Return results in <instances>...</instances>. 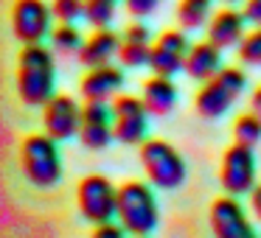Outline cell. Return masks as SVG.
Masks as SVG:
<instances>
[{
  "instance_id": "obj_1",
  "label": "cell",
  "mask_w": 261,
  "mask_h": 238,
  "mask_svg": "<svg viewBox=\"0 0 261 238\" xmlns=\"http://www.w3.org/2000/svg\"><path fill=\"white\" fill-rule=\"evenodd\" d=\"M57 65H54V53L48 45L34 42L25 45L17 62V93L23 104L29 107H45L57 93Z\"/></svg>"
},
{
  "instance_id": "obj_2",
  "label": "cell",
  "mask_w": 261,
  "mask_h": 238,
  "mask_svg": "<svg viewBox=\"0 0 261 238\" xmlns=\"http://www.w3.org/2000/svg\"><path fill=\"white\" fill-rule=\"evenodd\" d=\"M158 199L146 182L129 180L118 188V210L115 219L124 224V230L135 238H146L158 227Z\"/></svg>"
},
{
  "instance_id": "obj_3",
  "label": "cell",
  "mask_w": 261,
  "mask_h": 238,
  "mask_svg": "<svg viewBox=\"0 0 261 238\" xmlns=\"http://www.w3.org/2000/svg\"><path fill=\"white\" fill-rule=\"evenodd\" d=\"M59 140H54L48 132L42 135H29L20 146V163L23 174L31 185L51 188L62 176V157H59Z\"/></svg>"
},
{
  "instance_id": "obj_4",
  "label": "cell",
  "mask_w": 261,
  "mask_h": 238,
  "mask_svg": "<svg viewBox=\"0 0 261 238\" xmlns=\"http://www.w3.org/2000/svg\"><path fill=\"white\" fill-rule=\"evenodd\" d=\"M141 165L146 171V180L154 188H163V191L180 188L188 176V165L182 160V154L171 143L158 140V137L141 143Z\"/></svg>"
},
{
  "instance_id": "obj_5",
  "label": "cell",
  "mask_w": 261,
  "mask_h": 238,
  "mask_svg": "<svg viewBox=\"0 0 261 238\" xmlns=\"http://www.w3.org/2000/svg\"><path fill=\"white\" fill-rule=\"evenodd\" d=\"M76 202H79V213L90 224H104V221L115 219L118 188L101 174H87L79 182V188H76Z\"/></svg>"
},
{
  "instance_id": "obj_6",
  "label": "cell",
  "mask_w": 261,
  "mask_h": 238,
  "mask_svg": "<svg viewBox=\"0 0 261 238\" xmlns=\"http://www.w3.org/2000/svg\"><path fill=\"white\" fill-rule=\"evenodd\" d=\"M219 180L227 196H242L255 188V152L253 146L244 143H233L222 154V168Z\"/></svg>"
},
{
  "instance_id": "obj_7",
  "label": "cell",
  "mask_w": 261,
  "mask_h": 238,
  "mask_svg": "<svg viewBox=\"0 0 261 238\" xmlns=\"http://www.w3.org/2000/svg\"><path fill=\"white\" fill-rule=\"evenodd\" d=\"M54 9L45 0H17L12 9V31L23 45H34L51 37Z\"/></svg>"
},
{
  "instance_id": "obj_8",
  "label": "cell",
  "mask_w": 261,
  "mask_h": 238,
  "mask_svg": "<svg viewBox=\"0 0 261 238\" xmlns=\"http://www.w3.org/2000/svg\"><path fill=\"white\" fill-rule=\"evenodd\" d=\"M113 129H115V140L126 143V146L143 143L149 129V109L143 104V98L135 96L113 98Z\"/></svg>"
},
{
  "instance_id": "obj_9",
  "label": "cell",
  "mask_w": 261,
  "mask_h": 238,
  "mask_svg": "<svg viewBox=\"0 0 261 238\" xmlns=\"http://www.w3.org/2000/svg\"><path fill=\"white\" fill-rule=\"evenodd\" d=\"M191 51L188 37L182 31H163L158 40L152 42V56H149V68L158 76H174L186 70V56Z\"/></svg>"
},
{
  "instance_id": "obj_10",
  "label": "cell",
  "mask_w": 261,
  "mask_h": 238,
  "mask_svg": "<svg viewBox=\"0 0 261 238\" xmlns=\"http://www.w3.org/2000/svg\"><path fill=\"white\" fill-rule=\"evenodd\" d=\"M42 126L54 140H70L82 129V107L70 96H54L42 107Z\"/></svg>"
},
{
  "instance_id": "obj_11",
  "label": "cell",
  "mask_w": 261,
  "mask_h": 238,
  "mask_svg": "<svg viewBox=\"0 0 261 238\" xmlns=\"http://www.w3.org/2000/svg\"><path fill=\"white\" fill-rule=\"evenodd\" d=\"M211 230L214 238H258L236 196H219L211 204Z\"/></svg>"
},
{
  "instance_id": "obj_12",
  "label": "cell",
  "mask_w": 261,
  "mask_h": 238,
  "mask_svg": "<svg viewBox=\"0 0 261 238\" xmlns=\"http://www.w3.org/2000/svg\"><path fill=\"white\" fill-rule=\"evenodd\" d=\"M124 87V73L115 65H98V68H87L85 79H82L79 90L85 101H110L118 96Z\"/></svg>"
},
{
  "instance_id": "obj_13",
  "label": "cell",
  "mask_w": 261,
  "mask_h": 238,
  "mask_svg": "<svg viewBox=\"0 0 261 238\" xmlns=\"http://www.w3.org/2000/svg\"><path fill=\"white\" fill-rule=\"evenodd\" d=\"M236 98H239L236 93H233L219 76H214V79L202 81L197 98H194V107H197V112L202 115V118L214 121V118H222V115L230 109V104L236 101Z\"/></svg>"
},
{
  "instance_id": "obj_14",
  "label": "cell",
  "mask_w": 261,
  "mask_h": 238,
  "mask_svg": "<svg viewBox=\"0 0 261 238\" xmlns=\"http://www.w3.org/2000/svg\"><path fill=\"white\" fill-rule=\"evenodd\" d=\"M244 23H247V17H244V12H236L233 6L222 9V12H216L214 17H211V28H208V40L214 42L216 48H239V42L244 40Z\"/></svg>"
},
{
  "instance_id": "obj_15",
  "label": "cell",
  "mask_w": 261,
  "mask_h": 238,
  "mask_svg": "<svg viewBox=\"0 0 261 238\" xmlns=\"http://www.w3.org/2000/svg\"><path fill=\"white\" fill-rule=\"evenodd\" d=\"M118 48H121V40H118L115 31L93 28V34L82 42L76 56H79V62L85 65V68H98V65H110V59L118 53Z\"/></svg>"
},
{
  "instance_id": "obj_16",
  "label": "cell",
  "mask_w": 261,
  "mask_h": 238,
  "mask_svg": "<svg viewBox=\"0 0 261 238\" xmlns=\"http://www.w3.org/2000/svg\"><path fill=\"white\" fill-rule=\"evenodd\" d=\"M222 70V48H216L211 40L194 42L186 56V73L197 81H208Z\"/></svg>"
},
{
  "instance_id": "obj_17",
  "label": "cell",
  "mask_w": 261,
  "mask_h": 238,
  "mask_svg": "<svg viewBox=\"0 0 261 238\" xmlns=\"http://www.w3.org/2000/svg\"><path fill=\"white\" fill-rule=\"evenodd\" d=\"M152 56V40H149V28L143 23H135L124 31V40L118 48V59L124 68H141L149 65Z\"/></svg>"
},
{
  "instance_id": "obj_18",
  "label": "cell",
  "mask_w": 261,
  "mask_h": 238,
  "mask_svg": "<svg viewBox=\"0 0 261 238\" xmlns=\"http://www.w3.org/2000/svg\"><path fill=\"white\" fill-rule=\"evenodd\" d=\"M143 104H146L149 115H169L177 104V87L169 76H158L154 73L152 79L143 81Z\"/></svg>"
},
{
  "instance_id": "obj_19",
  "label": "cell",
  "mask_w": 261,
  "mask_h": 238,
  "mask_svg": "<svg viewBox=\"0 0 261 238\" xmlns=\"http://www.w3.org/2000/svg\"><path fill=\"white\" fill-rule=\"evenodd\" d=\"M214 14V0H180L177 3V20L182 31H197Z\"/></svg>"
},
{
  "instance_id": "obj_20",
  "label": "cell",
  "mask_w": 261,
  "mask_h": 238,
  "mask_svg": "<svg viewBox=\"0 0 261 238\" xmlns=\"http://www.w3.org/2000/svg\"><path fill=\"white\" fill-rule=\"evenodd\" d=\"M79 140H82V146L90 148V152H101V148H107L110 143L115 140V129H113V124H96V121H82Z\"/></svg>"
},
{
  "instance_id": "obj_21",
  "label": "cell",
  "mask_w": 261,
  "mask_h": 238,
  "mask_svg": "<svg viewBox=\"0 0 261 238\" xmlns=\"http://www.w3.org/2000/svg\"><path fill=\"white\" fill-rule=\"evenodd\" d=\"M82 42H85V37L79 34L76 23H59L57 28L51 31V45H54V51H59V53H79Z\"/></svg>"
},
{
  "instance_id": "obj_22",
  "label": "cell",
  "mask_w": 261,
  "mask_h": 238,
  "mask_svg": "<svg viewBox=\"0 0 261 238\" xmlns=\"http://www.w3.org/2000/svg\"><path fill=\"white\" fill-rule=\"evenodd\" d=\"M118 0H85V20L93 28H110Z\"/></svg>"
},
{
  "instance_id": "obj_23",
  "label": "cell",
  "mask_w": 261,
  "mask_h": 238,
  "mask_svg": "<svg viewBox=\"0 0 261 238\" xmlns=\"http://www.w3.org/2000/svg\"><path fill=\"white\" fill-rule=\"evenodd\" d=\"M233 137H236V143L255 146V143L261 140V115H255L253 109L239 115L236 124H233Z\"/></svg>"
},
{
  "instance_id": "obj_24",
  "label": "cell",
  "mask_w": 261,
  "mask_h": 238,
  "mask_svg": "<svg viewBox=\"0 0 261 238\" xmlns=\"http://www.w3.org/2000/svg\"><path fill=\"white\" fill-rule=\"evenodd\" d=\"M239 59L244 65H261V25H253V31L239 42Z\"/></svg>"
},
{
  "instance_id": "obj_25",
  "label": "cell",
  "mask_w": 261,
  "mask_h": 238,
  "mask_svg": "<svg viewBox=\"0 0 261 238\" xmlns=\"http://www.w3.org/2000/svg\"><path fill=\"white\" fill-rule=\"evenodd\" d=\"M54 17L59 23H76V17H85V0H54Z\"/></svg>"
},
{
  "instance_id": "obj_26",
  "label": "cell",
  "mask_w": 261,
  "mask_h": 238,
  "mask_svg": "<svg viewBox=\"0 0 261 238\" xmlns=\"http://www.w3.org/2000/svg\"><path fill=\"white\" fill-rule=\"evenodd\" d=\"M124 3H126V12H129L132 17L143 20L152 12H158V6L163 3V0H124Z\"/></svg>"
},
{
  "instance_id": "obj_27",
  "label": "cell",
  "mask_w": 261,
  "mask_h": 238,
  "mask_svg": "<svg viewBox=\"0 0 261 238\" xmlns=\"http://www.w3.org/2000/svg\"><path fill=\"white\" fill-rule=\"evenodd\" d=\"M129 232L124 230V224L121 221H104V224H96V230H93L90 238H126Z\"/></svg>"
},
{
  "instance_id": "obj_28",
  "label": "cell",
  "mask_w": 261,
  "mask_h": 238,
  "mask_svg": "<svg viewBox=\"0 0 261 238\" xmlns=\"http://www.w3.org/2000/svg\"><path fill=\"white\" fill-rule=\"evenodd\" d=\"M244 17H247V23L253 25H261V0H244Z\"/></svg>"
},
{
  "instance_id": "obj_29",
  "label": "cell",
  "mask_w": 261,
  "mask_h": 238,
  "mask_svg": "<svg viewBox=\"0 0 261 238\" xmlns=\"http://www.w3.org/2000/svg\"><path fill=\"white\" fill-rule=\"evenodd\" d=\"M250 207H253L255 219L261 221V185H255L253 191H250Z\"/></svg>"
},
{
  "instance_id": "obj_30",
  "label": "cell",
  "mask_w": 261,
  "mask_h": 238,
  "mask_svg": "<svg viewBox=\"0 0 261 238\" xmlns=\"http://www.w3.org/2000/svg\"><path fill=\"white\" fill-rule=\"evenodd\" d=\"M250 109H253L255 115H261V87H255L253 96H250Z\"/></svg>"
},
{
  "instance_id": "obj_31",
  "label": "cell",
  "mask_w": 261,
  "mask_h": 238,
  "mask_svg": "<svg viewBox=\"0 0 261 238\" xmlns=\"http://www.w3.org/2000/svg\"><path fill=\"white\" fill-rule=\"evenodd\" d=\"M225 3H227V6H236V3H239V0H225Z\"/></svg>"
}]
</instances>
